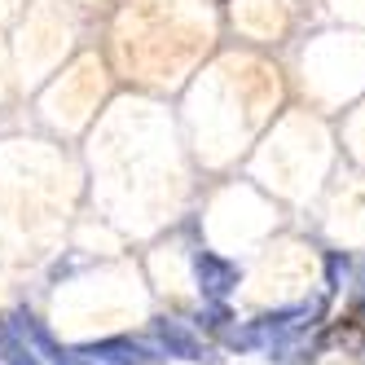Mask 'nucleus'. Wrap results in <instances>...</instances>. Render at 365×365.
Returning <instances> with one entry per match:
<instances>
[{"label": "nucleus", "mask_w": 365, "mask_h": 365, "mask_svg": "<svg viewBox=\"0 0 365 365\" xmlns=\"http://www.w3.org/2000/svg\"><path fill=\"white\" fill-rule=\"evenodd\" d=\"M75 356H93V365H150L154 352L133 344V339H101V344L75 348Z\"/></svg>", "instance_id": "7ed1b4c3"}, {"label": "nucleus", "mask_w": 365, "mask_h": 365, "mask_svg": "<svg viewBox=\"0 0 365 365\" xmlns=\"http://www.w3.org/2000/svg\"><path fill=\"white\" fill-rule=\"evenodd\" d=\"M14 326L22 330V339L31 344V352H36V356H48V365H93V361H80L75 352H62V348L53 344V334L44 330V322L36 317L31 308H18V312H14Z\"/></svg>", "instance_id": "f257e3e1"}, {"label": "nucleus", "mask_w": 365, "mask_h": 365, "mask_svg": "<svg viewBox=\"0 0 365 365\" xmlns=\"http://www.w3.org/2000/svg\"><path fill=\"white\" fill-rule=\"evenodd\" d=\"M0 356H5L9 365H44V361L31 352V344L22 339V330H18L14 322H5V317H0Z\"/></svg>", "instance_id": "39448f33"}, {"label": "nucleus", "mask_w": 365, "mask_h": 365, "mask_svg": "<svg viewBox=\"0 0 365 365\" xmlns=\"http://www.w3.org/2000/svg\"><path fill=\"white\" fill-rule=\"evenodd\" d=\"M194 273H198V286H202V295L207 299H225L233 286H238V269L229 264V259L212 255V251H194Z\"/></svg>", "instance_id": "f03ea898"}, {"label": "nucleus", "mask_w": 365, "mask_h": 365, "mask_svg": "<svg viewBox=\"0 0 365 365\" xmlns=\"http://www.w3.org/2000/svg\"><path fill=\"white\" fill-rule=\"evenodd\" d=\"M154 334H159V344L168 348V356H185V361H207L212 352H207V344L198 334H190L180 322H154Z\"/></svg>", "instance_id": "20e7f679"}]
</instances>
